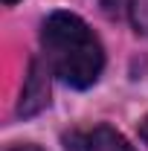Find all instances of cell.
Returning a JSON list of instances; mask_svg holds the SVG:
<instances>
[{
	"mask_svg": "<svg viewBox=\"0 0 148 151\" xmlns=\"http://www.w3.org/2000/svg\"><path fill=\"white\" fill-rule=\"evenodd\" d=\"M41 41L47 61L70 87L87 90L99 81L105 67V50L84 20L73 12H52L44 20Z\"/></svg>",
	"mask_w": 148,
	"mask_h": 151,
	"instance_id": "1",
	"label": "cell"
},
{
	"mask_svg": "<svg viewBox=\"0 0 148 151\" xmlns=\"http://www.w3.org/2000/svg\"><path fill=\"white\" fill-rule=\"evenodd\" d=\"M50 105V64L32 58L29 70H26V81L20 90V102H18V113L20 116H35Z\"/></svg>",
	"mask_w": 148,
	"mask_h": 151,
	"instance_id": "2",
	"label": "cell"
},
{
	"mask_svg": "<svg viewBox=\"0 0 148 151\" xmlns=\"http://www.w3.org/2000/svg\"><path fill=\"white\" fill-rule=\"evenodd\" d=\"M84 145H87V151H134V145L111 125L93 128L87 134V139H84Z\"/></svg>",
	"mask_w": 148,
	"mask_h": 151,
	"instance_id": "3",
	"label": "cell"
},
{
	"mask_svg": "<svg viewBox=\"0 0 148 151\" xmlns=\"http://www.w3.org/2000/svg\"><path fill=\"white\" fill-rule=\"evenodd\" d=\"M6 151H44V148H38V145H12V148H6Z\"/></svg>",
	"mask_w": 148,
	"mask_h": 151,
	"instance_id": "4",
	"label": "cell"
},
{
	"mask_svg": "<svg viewBox=\"0 0 148 151\" xmlns=\"http://www.w3.org/2000/svg\"><path fill=\"white\" fill-rule=\"evenodd\" d=\"M139 137L148 142V116H142V122H139Z\"/></svg>",
	"mask_w": 148,
	"mask_h": 151,
	"instance_id": "5",
	"label": "cell"
},
{
	"mask_svg": "<svg viewBox=\"0 0 148 151\" xmlns=\"http://www.w3.org/2000/svg\"><path fill=\"white\" fill-rule=\"evenodd\" d=\"M3 3H6V6H12V3H18V0H3Z\"/></svg>",
	"mask_w": 148,
	"mask_h": 151,
	"instance_id": "6",
	"label": "cell"
}]
</instances>
